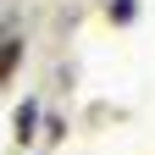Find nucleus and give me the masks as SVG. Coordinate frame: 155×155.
<instances>
[{"mask_svg":"<svg viewBox=\"0 0 155 155\" xmlns=\"http://www.w3.org/2000/svg\"><path fill=\"white\" fill-rule=\"evenodd\" d=\"M33 127H39V105L22 100L17 105V144H33Z\"/></svg>","mask_w":155,"mask_h":155,"instance_id":"2","label":"nucleus"},{"mask_svg":"<svg viewBox=\"0 0 155 155\" xmlns=\"http://www.w3.org/2000/svg\"><path fill=\"white\" fill-rule=\"evenodd\" d=\"M139 17V0H111V22H133Z\"/></svg>","mask_w":155,"mask_h":155,"instance_id":"3","label":"nucleus"},{"mask_svg":"<svg viewBox=\"0 0 155 155\" xmlns=\"http://www.w3.org/2000/svg\"><path fill=\"white\" fill-rule=\"evenodd\" d=\"M17 61H22V39H0V89L11 83V72H17Z\"/></svg>","mask_w":155,"mask_h":155,"instance_id":"1","label":"nucleus"}]
</instances>
